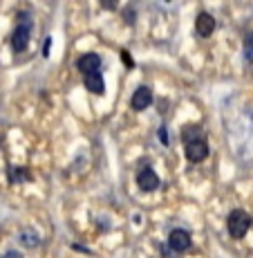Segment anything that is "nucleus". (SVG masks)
Returning a JSON list of instances; mask_svg holds the SVG:
<instances>
[{
	"instance_id": "14",
	"label": "nucleus",
	"mask_w": 253,
	"mask_h": 258,
	"mask_svg": "<svg viewBox=\"0 0 253 258\" xmlns=\"http://www.w3.org/2000/svg\"><path fill=\"white\" fill-rule=\"evenodd\" d=\"M121 61L126 63L128 68H135V61H132V56H130V52H126V49H123L121 52Z\"/></svg>"
},
{
	"instance_id": "9",
	"label": "nucleus",
	"mask_w": 253,
	"mask_h": 258,
	"mask_svg": "<svg viewBox=\"0 0 253 258\" xmlns=\"http://www.w3.org/2000/svg\"><path fill=\"white\" fill-rule=\"evenodd\" d=\"M83 83H86V88L92 94H103L106 92V83H103L101 72H92V74H88V77H83Z\"/></svg>"
},
{
	"instance_id": "15",
	"label": "nucleus",
	"mask_w": 253,
	"mask_h": 258,
	"mask_svg": "<svg viewBox=\"0 0 253 258\" xmlns=\"http://www.w3.org/2000/svg\"><path fill=\"white\" fill-rule=\"evenodd\" d=\"M3 258H23L21 251H16V249H9V251H5Z\"/></svg>"
},
{
	"instance_id": "3",
	"label": "nucleus",
	"mask_w": 253,
	"mask_h": 258,
	"mask_svg": "<svg viewBox=\"0 0 253 258\" xmlns=\"http://www.w3.org/2000/svg\"><path fill=\"white\" fill-rule=\"evenodd\" d=\"M251 216L244 209H233L226 218V227L233 238H244V234L251 229Z\"/></svg>"
},
{
	"instance_id": "10",
	"label": "nucleus",
	"mask_w": 253,
	"mask_h": 258,
	"mask_svg": "<svg viewBox=\"0 0 253 258\" xmlns=\"http://www.w3.org/2000/svg\"><path fill=\"white\" fill-rule=\"evenodd\" d=\"M9 180L12 182H25V180H29V173L25 171V168H12V171H9Z\"/></svg>"
},
{
	"instance_id": "11",
	"label": "nucleus",
	"mask_w": 253,
	"mask_h": 258,
	"mask_svg": "<svg viewBox=\"0 0 253 258\" xmlns=\"http://www.w3.org/2000/svg\"><path fill=\"white\" fill-rule=\"evenodd\" d=\"M244 58L246 61H253V34L244 38Z\"/></svg>"
},
{
	"instance_id": "2",
	"label": "nucleus",
	"mask_w": 253,
	"mask_h": 258,
	"mask_svg": "<svg viewBox=\"0 0 253 258\" xmlns=\"http://www.w3.org/2000/svg\"><path fill=\"white\" fill-rule=\"evenodd\" d=\"M32 27H34V23H32V18H29V14L27 12L18 14V25H16V29H14V34H12V47H14V52L21 54V52H25V49L29 47Z\"/></svg>"
},
{
	"instance_id": "4",
	"label": "nucleus",
	"mask_w": 253,
	"mask_h": 258,
	"mask_svg": "<svg viewBox=\"0 0 253 258\" xmlns=\"http://www.w3.org/2000/svg\"><path fill=\"white\" fill-rule=\"evenodd\" d=\"M137 184L143 193H150V191H157L159 188V175L152 171L150 166H143L141 171L137 173Z\"/></svg>"
},
{
	"instance_id": "5",
	"label": "nucleus",
	"mask_w": 253,
	"mask_h": 258,
	"mask_svg": "<svg viewBox=\"0 0 253 258\" xmlns=\"http://www.w3.org/2000/svg\"><path fill=\"white\" fill-rule=\"evenodd\" d=\"M168 247H171L173 251H186L191 249V234H188L186 229H173L171 234H168Z\"/></svg>"
},
{
	"instance_id": "8",
	"label": "nucleus",
	"mask_w": 253,
	"mask_h": 258,
	"mask_svg": "<svg viewBox=\"0 0 253 258\" xmlns=\"http://www.w3.org/2000/svg\"><path fill=\"white\" fill-rule=\"evenodd\" d=\"M150 103H152V90L148 86H139L130 99L132 110H146Z\"/></svg>"
},
{
	"instance_id": "12",
	"label": "nucleus",
	"mask_w": 253,
	"mask_h": 258,
	"mask_svg": "<svg viewBox=\"0 0 253 258\" xmlns=\"http://www.w3.org/2000/svg\"><path fill=\"white\" fill-rule=\"evenodd\" d=\"M21 240L25 242V245H29V247L38 245V236H36V234H32V231H25V234L21 236Z\"/></svg>"
},
{
	"instance_id": "6",
	"label": "nucleus",
	"mask_w": 253,
	"mask_h": 258,
	"mask_svg": "<svg viewBox=\"0 0 253 258\" xmlns=\"http://www.w3.org/2000/svg\"><path fill=\"white\" fill-rule=\"evenodd\" d=\"M76 70L83 72V77H88V74H92V72H101V56L94 52L83 54L76 61Z\"/></svg>"
},
{
	"instance_id": "1",
	"label": "nucleus",
	"mask_w": 253,
	"mask_h": 258,
	"mask_svg": "<svg viewBox=\"0 0 253 258\" xmlns=\"http://www.w3.org/2000/svg\"><path fill=\"white\" fill-rule=\"evenodd\" d=\"M184 148H186V157L191 162H204L208 157V144L206 137L202 135V131L197 126H188L184 131Z\"/></svg>"
},
{
	"instance_id": "13",
	"label": "nucleus",
	"mask_w": 253,
	"mask_h": 258,
	"mask_svg": "<svg viewBox=\"0 0 253 258\" xmlns=\"http://www.w3.org/2000/svg\"><path fill=\"white\" fill-rule=\"evenodd\" d=\"M157 137H159V142L163 144V146H168V144H171V140H168V131H166V126H161L159 131H157Z\"/></svg>"
},
{
	"instance_id": "7",
	"label": "nucleus",
	"mask_w": 253,
	"mask_h": 258,
	"mask_svg": "<svg viewBox=\"0 0 253 258\" xmlns=\"http://www.w3.org/2000/svg\"><path fill=\"white\" fill-rule=\"evenodd\" d=\"M215 18L211 16V14H206V12H202V14H197V18H195V32H197V36H202V38H208L213 32H215Z\"/></svg>"
}]
</instances>
